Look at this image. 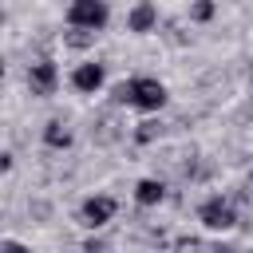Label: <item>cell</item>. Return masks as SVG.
Here are the masks:
<instances>
[{"label": "cell", "instance_id": "1", "mask_svg": "<svg viewBox=\"0 0 253 253\" xmlns=\"http://www.w3.org/2000/svg\"><path fill=\"white\" fill-rule=\"evenodd\" d=\"M115 107H134V111H142V115H158L162 107H166V83L162 79H154V75H134V79H123V83H115Z\"/></svg>", "mask_w": 253, "mask_h": 253}, {"label": "cell", "instance_id": "2", "mask_svg": "<svg viewBox=\"0 0 253 253\" xmlns=\"http://www.w3.org/2000/svg\"><path fill=\"white\" fill-rule=\"evenodd\" d=\"M63 20H67V28H75V32L99 36V32L111 24V4H107V0H71L67 12H63Z\"/></svg>", "mask_w": 253, "mask_h": 253}, {"label": "cell", "instance_id": "3", "mask_svg": "<svg viewBox=\"0 0 253 253\" xmlns=\"http://www.w3.org/2000/svg\"><path fill=\"white\" fill-rule=\"evenodd\" d=\"M198 221H202V229H210V233H229V229L237 225V210H233V202H229L225 194H210V198L198 206Z\"/></svg>", "mask_w": 253, "mask_h": 253}, {"label": "cell", "instance_id": "4", "mask_svg": "<svg viewBox=\"0 0 253 253\" xmlns=\"http://www.w3.org/2000/svg\"><path fill=\"white\" fill-rule=\"evenodd\" d=\"M115 210H119V202H115L111 194H87L83 206H79V221H83L87 229H103V225L115 217Z\"/></svg>", "mask_w": 253, "mask_h": 253}, {"label": "cell", "instance_id": "5", "mask_svg": "<svg viewBox=\"0 0 253 253\" xmlns=\"http://www.w3.org/2000/svg\"><path fill=\"white\" fill-rule=\"evenodd\" d=\"M103 83H107V63H99V59H83V63H75V71H71V87H75L79 95H95V91H103Z\"/></svg>", "mask_w": 253, "mask_h": 253}, {"label": "cell", "instance_id": "6", "mask_svg": "<svg viewBox=\"0 0 253 253\" xmlns=\"http://www.w3.org/2000/svg\"><path fill=\"white\" fill-rule=\"evenodd\" d=\"M55 83H59V67H55L51 59H36V63L28 67V91H32V95H51Z\"/></svg>", "mask_w": 253, "mask_h": 253}, {"label": "cell", "instance_id": "7", "mask_svg": "<svg viewBox=\"0 0 253 253\" xmlns=\"http://www.w3.org/2000/svg\"><path fill=\"white\" fill-rule=\"evenodd\" d=\"M126 28H130V32H154V28H158V4L138 0V4L126 12Z\"/></svg>", "mask_w": 253, "mask_h": 253}, {"label": "cell", "instance_id": "8", "mask_svg": "<svg viewBox=\"0 0 253 253\" xmlns=\"http://www.w3.org/2000/svg\"><path fill=\"white\" fill-rule=\"evenodd\" d=\"M134 202H138L142 210L162 206V202H166V182H162V178H138V182H134Z\"/></svg>", "mask_w": 253, "mask_h": 253}, {"label": "cell", "instance_id": "9", "mask_svg": "<svg viewBox=\"0 0 253 253\" xmlns=\"http://www.w3.org/2000/svg\"><path fill=\"white\" fill-rule=\"evenodd\" d=\"M71 142H75V134H71V126L63 119H47L43 123V146L47 150H67Z\"/></svg>", "mask_w": 253, "mask_h": 253}, {"label": "cell", "instance_id": "10", "mask_svg": "<svg viewBox=\"0 0 253 253\" xmlns=\"http://www.w3.org/2000/svg\"><path fill=\"white\" fill-rule=\"evenodd\" d=\"M158 134H162V123H158V119H142V123L134 126V142H138V146H150Z\"/></svg>", "mask_w": 253, "mask_h": 253}, {"label": "cell", "instance_id": "11", "mask_svg": "<svg viewBox=\"0 0 253 253\" xmlns=\"http://www.w3.org/2000/svg\"><path fill=\"white\" fill-rule=\"evenodd\" d=\"M213 12H217V8H213L210 0H198V4H190V8H186V16H190L194 24H206V20H213Z\"/></svg>", "mask_w": 253, "mask_h": 253}, {"label": "cell", "instance_id": "12", "mask_svg": "<svg viewBox=\"0 0 253 253\" xmlns=\"http://www.w3.org/2000/svg\"><path fill=\"white\" fill-rule=\"evenodd\" d=\"M63 43H67V47H87V43H95V36H91V32H75V28H71V32H63Z\"/></svg>", "mask_w": 253, "mask_h": 253}, {"label": "cell", "instance_id": "13", "mask_svg": "<svg viewBox=\"0 0 253 253\" xmlns=\"http://www.w3.org/2000/svg\"><path fill=\"white\" fill-rule=\"evenodd\" d=\"M0 253H32V249H28L24 241H16V237H4V241H0Z\"/></svg>", "mask_w": 253, "mask_h": 253}, {"label": "cell", "instance_id": "14", "mask_svg": "<svg viewBox=\"0 0 253 253\" xmlns=\"http://www.w3.org/2000/svg\"><path fill=\"white\" fill-rule=\"evenodd\" d=\"M83 253H107V241L103 237H87L83 241Z\"/></svg>", "mask_w": 253, "mask_h": 253}, {"label": "cell", "instance_id": "15", "mask_svg": "<svg viewBox=\"0 0 253 253\" xmlns=\"http://www.w3.org/2000/svg\"><path fill=\"white\" fill-rule=\"evenodd\" d=\"M210 253H241V249H237V245H229V241H217Z\"/></svg>", "mask_w": 253, "mask_h": 253}, {"label": "cell", "instance_id": "16", "mask_svg": "<svg viewBox=\"0 0 253 253\" xmlns=\"http://www.w3.org/2000/svg\"><path fill=\"white\" fill-rule=\"evenodd\" d=\"M249 190H253V174H249Z\"/></svg>", "mask_w": 253, "mask_h": 253}]
</instances>
